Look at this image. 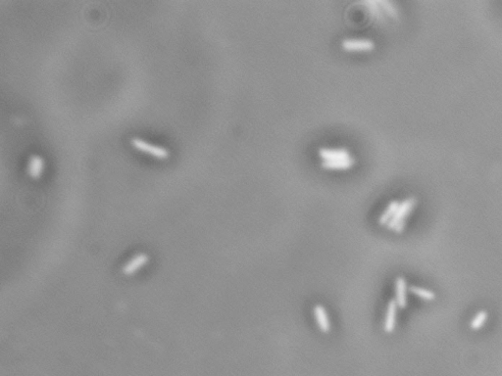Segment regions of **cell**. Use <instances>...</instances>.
I'll return each instance as SVG.
<instances>
[{
    "mask_svg": "<svg viewBox=\"0 0 502 376\" xmlns=\"http://www.w3.org/2000/svg\"><path fill=\"white\" fill-rule=\"evenodd\" d=\"M416 204H417V200L414 197H410L400 202L395 217L386 225L387 228L396 232L397 234L402 233L405 227L406 219L408 218V216L416 206Z\"/></svg>",
    "mask_w": 502,
    "mask_h": 376,
    "instance_id": "1",
    "label": "cell"
},
{
    "mask_svg": "<svg viewBox=\"0 0 502 376\" xmlns=\"http://www.w3.org/2000/svg\"><path fill=\"white\" fill-rule=\"evenodd\" d=\"M131 144L133 147H135L137 150L143 151L145 153H147L149 155L154 156L157 158H167L169 156V150L159 144L150 142L148 140H146L142 137L138 136H133L131 138Z\"/></svg>",
    "mask_w": 502,
    "mask_h": 376,
    "instance_id": "2",
    "label": "cell"
},
{
    "mask_svg": "<svg viewBox=\"0 0 502 376\" xmlns=\"http://www.w3.org/2000/svg\"><path fill=\"white\" fill-rule=\"evenodd\" d=\"M342 47L347 51H368L375 48V42L366 38H346L342 40Z\"/></svg>",
    "mask_w": 502,
    "mask_h": 376,
    "instance_id": "3",
    "label": "cell"
},
{
    "mask_svg": "<svg viewBox=\"0 0 502 376\" xmlns=\"http://www.w3.org/2000/svg\"><path fill=\"white\" fill-rule=\"evenodd\" d=\"M149 262V256L146 253H137L132 256L124 266L122 267V273L127 276H132L133 274L144 269Z\"/></svg>",
    "mask_w": 502,
    "mask_h": 376,
    "instance_id": "4",
    "label": "cell"
},
{
    "mask_svg": "<svg viewBox=\"0 0 502 376\" xmlns=\"http://www.w3.org/2000/svg\"><path fill=\"white\" fill-rule=\"evenodd\" d=\"M398 309L399 308H398L397 301L395 299L389 300V302L387 303L385 319H384V324H383V329L386 333L394 332V330L396 328Z\"/></svg>",
    "mask_w": 502,
    "mask_h": 376,
    "instance_id": "5",
    "label": "cell"
},
{
    "mask_svg": "<svg viewBox=\"0 0 502 376\" xmlns=\"http://www.w3.org/2000/svg\"><path fill=\"white\" fill-rule=\"evenodd\" d=\"M396 298L398 308L403 310L407 307V281L403 276H398L396 279Z\"/></svg>",
    "mask_w": 502,
    "mask_h": 376,
    "instance_id": "6",
    "label": "cell"
},
{
    "mask_svg": "<svg viewBox=\"0 0 502 376\" xmlns=\"http://www.w3.org/2000/svg\"><path fill=\"white\" fill-rule=\"evenodd\" d=\"M318 153L320 157L324 161H334V160H342V159H347L350 158V152L345 149V148H328V147H321L318 150Z\"/></svg>",
    "mask_w": 502,
    "mask_h": 376,
    "instance_id": "7",
    "label": "cell"
},
{
    "mask_svg": "<svg viewBox=\"0 0 502 376\" xmlns=\"http://www.w3.org/2000/svg\"><path fill=\"white\" fill-rule=\"evenodd\" d=\"M314 316L317 323L319 329L324 333H329L330 331V323L328 311L322 305H316L313 309Z\"/></svg>",
    "mask_w": 502,
    "mask_h": 376,
    "instance_id": "8",
    "label": "cell"
},
{
    "mask_svg": "<svg viewBox=\"0 0 502 376\" xmlns=\"http://www.w3.org/2000/svg\"><path fill=\"white\" fill-rule=\"evenodd\" d=\"M43 159L40 155L34 154L30 156L29 161H27V173L31 178L33 179H38L40 178L42 169H43Z\"/></svg>",
    "mask_w": 502,
    "mask_h": 376,
    "instance_id": "9",
    "label": "cell"
},
{
    "mask_svg": "<svg viewBox=\"0 0 502 376\" xmlns=\"http://www.w3.org/2000/svg\"><path fill=\"white\" fill-rule=\"evenodd\" d=\"M355 163V159L351 156L347 159L334 160V161H323L322 167L329 169H346L351 168Z\"/></svg>",
    "mask_w": 502,
    "mask_h": 376,
    "instance_id": "10",
    "label": "cell"
},
{
    "mask_svg": "<svg viewBox=\"0 0 502 376\" xmlns=\"http://www.w3.org/2000/svg\"><path fill=\"white\" fill-rule=\"evenodd\" d=\"M400 202H398L397 200H393L388 203V205L385 208V210L383 211V214L380 216L379 218V221L378 222L381 224V225H387V223L389 221L393 220V218L395 217L396 213H397V208L399 206Z\"/></svg>",
    "mask_w": 502,
    "mask_h": 376,
    "instance_id": "11",
    "label": "cell"
},
{
    "mask_svg": "<svg viewBox=\"0 0 502 376\" xmlns=\"http://www.w3.org/2000/svg\"><path fill=\"white\" fill-rule=\"evenodd\" d=\"M359 3L366 6L371 15H373L377 20H379V21L384 20L383 9L380 6V4L378 3V0H362Z\"/></svg>",
    "mask_w": 502,
    "mask_h": 376,
    "instance_id": "12",
    "label": "cell"
},
{
    "mask_svg": "<svg viewBox=\"0 0 502 376\" xmlns=\"http://www.w3.org/2000/svg\"><path fill=\"white\" fill-rule=\"evenodd\" d=\"M408 290L413 295H415L422 300H425V301H434L436 299V294L432 290L426 289L423 287L412 285L410 286Z\"/></svg>",
    "mask_w": 502,
    "mask_h": 376,
    "instance_id": "13",
    "label": "cell"
},
{
    "mask_svg": "<svg viewBox=\"0 0 502 376\" xmlns=\"http://www.w3.org/2000/svg\"><path fill=\"white\" fill-rule=\"evenodd\" d=\"M488 317H489L488 311H484V310L483 311H478L476 315L472 319V321L470 323L471 329H473V330H479V329H481L485 325V324H486Z\"/></svg>",
    "mask_w": 502,
    "mask_h": 376,
    "instance_id": "14",
    "label": "cell"
},
{
    "mask_svg": "<svg viewBox=\"0 0 502 376\" xmlns=\"http://www.w3.org/2000/svg\"><path fill=\"white\" fill-rule=\"evenodd\" d=\"M378 3L382 7V9H383L389 16H392L394 18H397L399 16V12H398L397 6L392 1L378 0Z\"/></svg>",
    "mask_w": 502,
    "mask_h": 376,
    "instance_id": "15",
    "label": "cell"
}]
</instances>
